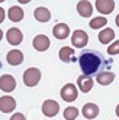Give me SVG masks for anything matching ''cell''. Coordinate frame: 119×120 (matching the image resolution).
<instances>
[{"instance_id":"cell-16","label":"cell","mask_w":119,"mask_h":120,"mask_svg":"<svg viewBox=\"0 0 119 120\" xmlns=\"http://www.w3.org/2000/svg\"><path fill=\"white\" fill-rule=\"evenodd\" d=\"M33 16H35V19L38 22L44 23V22H48L51 19V12L47 9V7L39 6V7H36V9H35V12H33Z\"/></svg>"},{"instance_id":"cell-21","label":"cell","mask_w":119,"mask_h":120,"mask_svg":"<svg viewBox=\"0 0 119 120\" xmlns=\"http://www.w3.org/2000/svg\"><path fill=\"white\" fill-rule=\"evenodd\" d=\"M106 23H107L106 18H100V16H97V18H93L90 20V28L91 29H100V28H103Z\"/></svg>"},{"instance_id":"cell-22","label":"cell","mask_w":119,"mask_h":120,"mask_svg":"<svg viewBox=\"0 0 119 120\" xmlns=\"http://www.w3.org/2000/svg\"><path fill=\"white\" fill-rule=\"evenodd\" d=\"M79 116V109L77 107H67L64 110V119L65 120H74L75 117Z\"/></svg>"},{"instance_id":"cell-12","label":"cell","mask_w":119,"mask_h":120,"mask_svg":"<svg viewBox=\"0 0 119 120\" xmlns=\"http://www.w3.org/2000/svg\"><path fill=\"white\" fill-rule=\"evenodd\" d=\"M32 44H33V48H35L36 51L44 52V51H47L49 48V39L45 35H36L35 38H33Z\"/></svg>"},{"instance_id":"cell-11","label":"cell","mask_w":119,"mask_h":120,"mask_svg":"<svg viewBox=\"0 0 119 120\" xmlns=\"http://www.w3.org/2000/svg\"><path fill=\"white\" fill-rule=\"evenodd\" d=\"M77 12L81 18H89L93 13V6L89 0H80L77 3Z\"/></svg>"},{"instance_id":"cell-19","label":"cell","mask_w":119,"mask_h":120,"mask_svg":"<svg viewBox=\"0 0 119 120\" xmlns=\"http://www.w3.org/2000/svg\"><path fill=\"white\" fill-rule=\"evenodd\" d=\"M7 16H9V19L12 22H20L23 19V10L19 6H12L9 12H7Z\"/></svg>"},{"instance_id":"cell-5","label":"cell","mask_w":119,"mask_h":120,"mask_svg":"<svg viewBox=\"0 0 119 120\" xmlns=\"http://www.w3.org/2000/svg\"><path fill=\"white\" fill-rule=\"evenodd\" d=\"M60 111V104L54 100H45L42 104V113L47 117H54L57 116V113Z\"/></svg>"},{"instance_id":"cell-27","label":"cell","mask_w":119,"mask_h":120,"mask_svg":"<svg viewBox=\"0 0 119 120\" xmlns=\"http://www.w3.org/2000/svg\"><path fill=\"white\" fill-rule=\"evenodd\" d=\"M116 116H118V117H119V104H118V106H116Z\"/></svg>"},{"instance_id":"cell-1","label":"cell","mask_w":119,"mask_h":120,"mask_svg":"<svg viewBox=\"0 0 119 120\" xmlns=\"http://www.w3.org/2000/svg\"><path fill=\"white\" fill-rule=\"evenodd\" d=\"M79 64L84 75H97L103 71H107L112 61L107 58H105L103 54H100L99 51L95 49H89V51H83L79 58Z\"/></svg>"},{"instance_id":"cell-23","label":"cell","mask_w":119,"mask_h":120,"mask_svg":"<svg viewBox=\"0 0 119 120\" xmlns=\"http://www.w3.org/2000/svg\"><path fill=\"white\" fill-rule=\"evenodd\" d=\"M107 54L109 55H118L119 54V39L112 42L110 46H107Z\"/></svg>"},{"instance_id":"cell-8","label":"cell","mask_w":119,"mask_h":120,"mask_svg":"<svg viewBox=\"0 0 119 120\" xmlns=\"http://www.w3.org/2000/svg\"><path fill=\"white\" fill-rule=\"evenodd\" d=\"M16 109V100L12 96H2L0 98V110L3 113H10Z\"/></svg>"},{"instance_id":"cell-2","label":"cell","mask_w":119,"mask_h":120,"mask_svg":"<svg viewBox=\"0 0 119 120\" xmlns=\"http://www.w3.org/2000/svg\"><path fill=\"white\" fill-rule=\"evenodd\" d=\"M41 77H42V74L38 68H28V70L23 72V82H25L26 87H35L39 82Z\"/></svg>"},{"instance_id":"cell-24","label":"cell","mask_w":119,"mask_h":120,"mask_svg":"<svg viewBox=\"0 0 119 120\" xmlns=\"http://www.w3.org/2000/svg\"><path fill=\"white\" fill-rule=\"evenodd\" d=\"M10 120H26V119H25V116H23L22 113H15V114L10 117Z\"/></svg>"},{"instance_id":"cell-14","label":"cell","mask_w":119,"mask_h":120,"mask_svg":"<svg viewBox=\"0 0 119 120\" xmlns=\"http://www.w3.org/2000/svg\"><path fill=\"white\" fill-rule=\"evenodd\" d=\"M81 111H83V116L84 117L89 119V120H91V119L97 117V114H99L100 110H99V106L95 104V103H86Z\"/></svg>"},{"instance_id":"cell-18","label":"cell","mask_w":119,"mask_h":120,"mask_svg":"<svg viewBox=\"0 0 119 120\" xmlns=\"http://www.w3.org/2000/svg\"><path fill=\"white\" fill-rule=\"evenodd\" d=\"M97 38H99V41H100V44L107 45V44H110V42H112V39L115 38V32H113V29L106 28V29H103V30H100V33H99Z\"/></svg>"},{"instance_id":"cell-4","label":"cell","mask_w":119,"mask_h":120,"mask_svg":"<svg viewBox=\"0 0 119 120\" xmlns=\"http://www.w3.org/2000/svg\"><path fill=\"white\" fill-rule=\"evenodd\" d=\"M87 42H89V35L84 30H74L73 33V36H71V44L75 48H84L87 45Z\"/></svg>"},{"instance_id":"cell-17","label":"cell","mask_w":119,"mask_h":120,"mask_svg":"<svg viewBox=\"0 0 119 120\" xmlns=\"http://www.w3.org/2000/svg\"><path fill=\"white\" fill-rule=\"evenodd\" d=\"M115 80V74L112 71H103L96 75V81L100 84V85H109Z\"/></svg>"},{"instance_id":"cell-13","label":"cell","mask_w":119,"mask_h":120,"mask_svg":"<svg viewBox=\"0 0 119 120\" xmlns=\"http://www.w3.org/2000/svg\"><path fill=\"white\" fill-rule=\"evenodd\" d=\"M93 84H95V81L91 80V77L89 75H80L79 78H77V85H79V88L83 91V93H89L91 88H93Z\"/></svg>"},{"instance_id":"cell-10","label":"cell","mask_w":119,"mask_h":120,"mask_svg":"<svg viewBox=\"0 0 119 120\" xmlns=\"http://www.w3.org/2000/svg\"><path fill=\"white\" fill-rule=\"evenodd\" d=\"M6 61L9 65H20L23 62V54L19 49H12L6 55Z\"/></svg>"},{"instance_id":"cell-7","label":"cell","mask_w":119,"mask_h":120,"mask_svg":"<svg viewBox=\"0 0 119 120\" xmlns=\"http://www.w3.org/2000/svg\"><path fill=\"white\" fill-rule=\"evenodd\" d=\"M6 39H7V42H9L10 45L16 46V45H19L22 42L23 35H22V32L18 28H10L9 30L6 32Z\"/></svg>"},{"instance_id":"cell-20","label":"cell","mask_w":119,"mask_h":120,"mask_svg":"<svg viewBox=\"0 0 119 120\" xmlns=\"http://www.w3.org/2000/svg\"><path fill=\"white\" fill-rule=\"evenodd\" d=\"M60 59L64 62H70L71 61V58L74 56V49L70 48V46H63L61 49H60Z\"/></svg>"},{"instance_id":"cell-3","label":"cell","mask_w":119,"mask_h":120,"mask_svg":"<svg viewBox=\"0 0 119 120\" xmlns=\"http://www.w3.org/2000/svg\"><path fill=\"white\" fill-rule=\"evenodd\" d=\"M77 96H79V93H77V88H75L74 84H65L61 88V98L67 103H73L77 98Z\"/></svg>"},{"instance_id":"cell-9","label":"cell","mask_w":119,"mask_h":120,"mask_svg":"<svg viewBox=\"0 0 119 120\" xmlns=\"http://www.w3.org/2000/svg\"><path fill=\"white\" fill-rule=\"evenodd\" d=\"M96 9L102 15H109L115 9V2L113 0H96Z\"/></svg>"},{"instance_id":"cell-25","label":"cell","mask_w":119,"mask_h":120,"mask_svg":"<svg viewBox=\"0 0 119 120\" xmlns=\"http://www.w3.org/2000/svg\"><path fill=\"white\" fill-rule=\"evenodd\" d=\"M0 12H2V13H0V15H2V22H3V19H4V10L2 9V10H0Z\"/></svg>"},{"instance_id":"cell-26","label":"cell","mask_w":119,"mask_h":120,"mask_svg":"<svg viewBox=\"0 0 119 120\" xmlns=\"http://www.w3.org/2000/svg\"><path fill=\"white\" fill-rule=\"evenodd\" d=\"M115 22H116V25H118V28H119V15L116 16V20H115Z\"/></svg>"},{"instance_id":"cell-15","label":"cell","mask_w":119,"mask_h":120,"mask_svg":"<svg viewBox=\"0 0 119 120\" xmlns=\"http://www.w3.org/2000/svg\"><path fill=\"white\" fill-rule=\"evenodd\" d=\"M52 35L57 39H65L67 36L70 35L68 25H65V23H57L55 26H54V29H52Z\"/></svg>"},{"instance_id":"cell-6","label":"cell","mask_w":119,"mask_h":120,"mask_svg":"<svg viewBox=\"0 0 119 120\" xmlns=\"http://www.w3.org/2000/svg\"><path fill=\"white\" fill-rule=\"evenodd\" d=\"M15 87H16V81L12 75L9 74L2 75V78H0V90L3 93H10L15 90Z\"/></svg>"}]
</instances>
